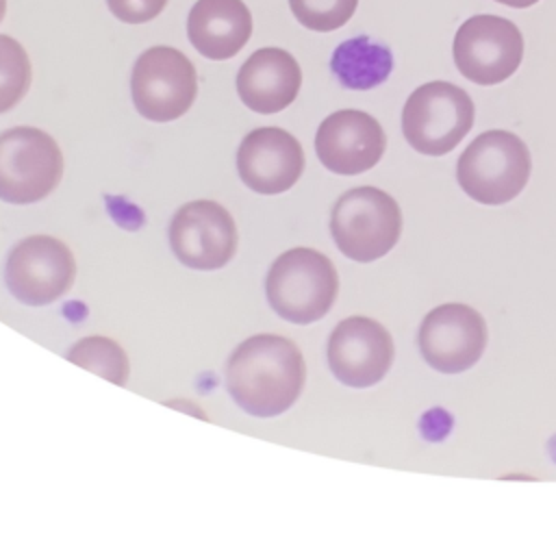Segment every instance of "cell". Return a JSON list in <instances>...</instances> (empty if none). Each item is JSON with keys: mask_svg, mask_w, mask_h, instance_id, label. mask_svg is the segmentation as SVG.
Listing matches in <instances>:
<instances>
[{"mask_svg": "<svg viewBox=\"0 0 556 554\" xmlns=\"http://www.w3.org/2000/svg\"><path fill=\"white\" fill-rule=\"evenodd\" d=\"M306 367L298 345L280 335H254L241 341L226 363L232 400L254 417L285 413L302 393Z\"/></svg>", "mask_w": 556, "mask_h": 554, "instance_id": "cell-1", "label": "cell"}, {"mask_svg": "<svg viewBox=\"0 0 556 554\" xmlns=\"http://www.w3.org/2000/svg\"><path fill=\"white\" fill-rule=\"evenodd\" d=\"M339 276L332 261L313 248H291L269 267L265 293L269 306L287 322L313 324L334 304Z\"/></svg>", "mask_w": 556, "mask_h": 554, "instance_id": "cell-2", "label": "cell"}, {"mask_svg": "<svg viewBox=\"0 0 556 554\" xmlns=\"http://www.w3.org/2000/svg\"><path fill=\"white\" fill-rule=\"evenodd\" d=\"M532 159L528 146L508 130L478 135L460 154L456 178L463 191L489 206L510 202L530 178Z\"/></svg>", "mask_w": 556, "mask_h": 554, "instance_id": "cell-3", "label": "cell"}, {"mask_svg": "<svg viewBox=\"0 0 556 554\" xmlns=\"http://www.w3.org/2000/svg\"><path fill=\"white\" fill-rule=\"evenodd\" d=\"M330 232L337 248L356 263H371L397 243L402 211L397 202L376 187H354L332 206Z\"/></svg>", "mask_w": 556, "mask_h": 554, "instance_id": "cell-4", "label": "cell"}, {"mask_svg": "<svg viewBox=\"0 0 556 554\" xmlns=\"http://www.w3.org/2000/svg\"><path fill=\"white\" fill-rule=\"evenodd\" d=\"M473 102L465 89L447 80L417 87L402 109V133L413 150L443 156L473 126Z\"/></svg>", "mask_w": 556, "mask_h": 554, "instance_id": "cell-5", "label": "cell"}, {"mask_svg": "<svg viewBox=\"0 0 556 554\" xmlns=\"http://www.w3.org/2000/svg\"><path fill=\"white\" fill-rule=\"evenodd\" d=\"M63 176L56 141L33 126H15L0 135V200L33 204L54 191Z\"/></svg>", "mask_w": 556, "mask_h": 554, "instance_id": "cell-6", "label": "cell"}, {"mask_svg": "<svg viewBox=\"0 0 556 554\" xmlns=\"http://www.w3.org/2000/svg\"><path fill=\"white\" fill-rule=\"evenodd\" d=\"M132 104L150 122L182 117L198 96L193 63L176 48L152 46L139 54L130 74Z\"/></svg>", "mask_w": 556, "mask_h": 554, "instance_id": "cell-7", "label": "cell"}, {"mask_svg": "<svg viewBox=\"0 0 556 554\" xmlns=\"http://www.w3.org/2000/svg\"><path fill=\"white\" fill-rule=\"evenodd\" d=\"M454 63L476 85H497L510 78L523 59V37L515 22L500 15H473L454 37Z\"/></svg>", "mask_w": 556, "mask_h": 554, "instance_id": "cell-8", "label": "cell"}, {"mask_svg": "<svg viewBox=\"0 0 556 554\" xmlns=\"http://www.w3.org/2000/svg\"><path fill=\"white\" fill-rule=\"evenodd\" d=\"M72 250L54 237L30 235L13 245L4 265V282L22 304L43 306L59 300L74 282Z\"/></svg>", "mask_w": 556, "mask_h": 554, "instance_id": "cell-9", "label": "cell"}, {"mask_svg": "<svg viewBox=\"0 0 556 554\" xmlns=\"http://www.w3.org/2000/svg\"><path fill=\"white\" fill-rule=\"evenodd\" d=\"M417 343L430 367L441 374H460L480 361L486 348V324L467 304H441L424 317Z\"/></svg>", "mask_w": 556, "mask_h": 554, "instance_id": "cell-10", "label": "cell"}, {"mask_svg": "<svg viewBox=\"0 0 556 554\" xmlns=\"http://www.w3.org/2000/svg\"><path fill=\"white\" fill-rule=\"evenodd\" d=\"M169 245L191 269H219L237 252L235 219L213 200L187 202L172 217Z\"/></svg>", "mask_w": 556, "mask_h": 554, "instance_id": "cell-11", "label": "cell"}, {"mask_svg": "<svg viewBox=\"0 0 556 554\" xmlns=\"http://www.w3.org/2000/svg\"><path fill=\"white\" fill-rule=\"evenodd\" d=\"M395 356L391 332L376 319L352 315L334 326L328 339V365L348 387L365 389L380 382Z\"/></svg>", "mask_w": 556, "mask_h": 554, "instance_id": "cell-12", "label": "cell"}, {"mask_svg": "<svg viewBox=\"0 0 556 554\" xmlns=\"http://www.w3.org/2000/svg\"><path fill=\"white\" fill-rule=\"evenodd\" d=\"M387 137L376 117L356 109L330 113L317 128L315 150L321 165L341 176L371 169L384 154Z\"/></svg>", "mask_w": 556, "mask_h": 554, "instance_id": "cell-13", "label": "cell"}, {"mask_svg": "<svg viewBox=\"0 0 556 554\" xmlns=\"http://www.w3.org/2000/svg\"><path fill=\"white\" fill-rule=\"evenodd\" d=\"M237 172L254 193H282L302 176L304 150L282 128H256L243 137L237 150Z\"/></svg>", "mask_w": 556, "mask_h": 554, "instance_id": "cell-14", "label": "cell"}, {"mask_svg": "<svg viewBox=\"0 0 556 554\" xmlns=\"http://www.w3.org/2000/svg\"><path fill=\"white\" fill-rule=\"evenodd\" d=\"M302 85V70L293 54L282 48H261L252 52L237 74L241 102L256 113H278L287 109Z\"/></svg>", "mask_w": 556, "mask_h": 554, "instance_id": "cell-15", "label": "cell"}, {"mask_svg": "<svg viewBox=\"0 0 556 554\" xmlns=\"http://www.w3.org/2000/svg\"><path fill=\"white\" fill-rule=\"evenodd\" d=\"M252 35V13L243 0H198L187 17L191 46L211 61L235 56Z\"/></svg>", "mask_w": 556, "mask_h": 554, "instance_id": "cell-16", "label": "cell"}, {"mask_svg": "<svg viewBox=\"0 0 556 554\" xmlns=\"http://www.w3.org/2000/svg\"><path fill=\"white\" fill-rule=\"evenodd\" d=\"M330 70L345 89H374L382 85L393 70V54L384 43L358 35L339 43L330 56Z\"/></svg>", "mask_w": 556, "mask_h": 554, "instance_id": "cell-17", "label": "cell"}, {"mask_svg": "<svg viewBox=\"0 0 556 554\" xmlns=\"http://www.w3.org/2000/svg\"><path fill=\"white\" fill-rule=\"evenodd\" d=\"M67 358L78 367H85L113 385H126L128 358L119 343L109 337H85L72 345Z\"/></svg>", "mask_w": 556, "mask_h": 554, "instance_id": "cell-18", "label": "cell"}, {"mask_svg": "<svg viewBox=\"0 0 556 554\" xmlns=\"http://www.w3.org/2000/svg\"><path fill=\"white\" fill-rule=\"evenodd\" d=\"M30 61L24 46L0 33V113L11 111L30 87Z\"/></svg>", "mask_w": 556, "mask_h": 554, "instance_id": "cell-19", "label": "cell"}, {"mask_svg": "<svg viewBox=\"0 0 556 554\" xmlns=\"http://www.w3.org/2000/svg\"><path fill=\"white\" fill-rule=\"evenodd\" d=\"M289 7L304 28L330 33L354 15L358 0H289Z\"/></svg>", "mask_w": 556, "mask_h": 554, "instance_id": "cell-20", "label": "cell"}, {"mask_svg": "<svg viewBox=\"0 0 556 554\" xmlns=\"http://www.w3.org/2000/svg\"><path fill=\"white\" fill-rule=\"evenodd\" d=\"M109 11L126 24H143L161 15L167 0H106Z\"/></svg>", "mask_w": 556, "mask_h": 554, "instance_id": "cell-21", "label": "cell"}, {"mask_svg": "<svg viewBox=\"0 0 556 554\" xmlns=\"http://www.w3.org/2000/svg\"><path fill=\"white\" fill-rule=\"evenodd\" d=\"M500 4H506V7H513V9H526V7H532L536 4L539 0H495Z\"/></svg>", "mask_w": 556, "mask_h": 554, "instance_id": "cell-22", "label": "cell"}, {"mask_svg": "<svg viewBox=\"0 0 556 554\" xmlns=\"http://www.w3.org/2000/svg\"><path fill=\"white\" fill-rule=\"evenodd\" d=\"M4 13H7V0H0V22L4 20Z\"/></svg>", "mask_w": 556, "mask_h": 554, "instance_id": "cell-23", "label": "cell"}]
</instances>
